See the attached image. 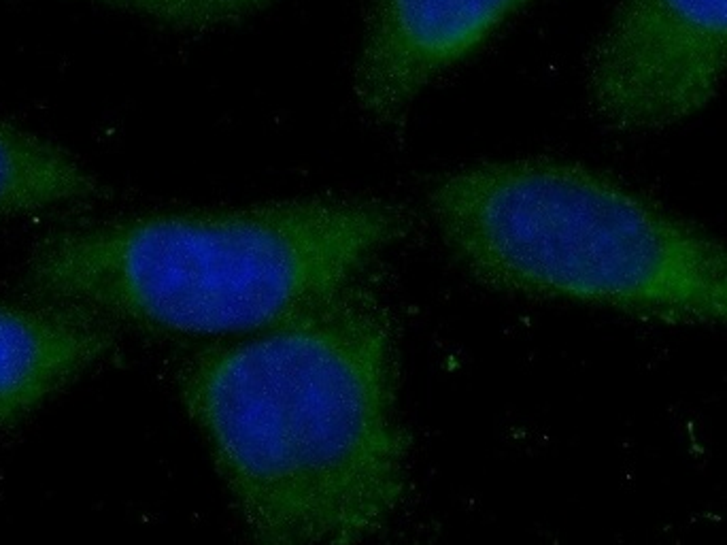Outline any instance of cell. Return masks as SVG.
Masks as SVG:
<instances>
[{
    "mask_svg": "<svg viewBox=\"0 0 727 545\" xmlns=\"http://www.w3.org/2000/svg\"><path fill=\"white\" fill-rule=\"evenodd\" d=\"M250 545H362L408 492L391 309L362 280L179 373Z\"/></svg>",
    "mask_w": 727,
    "mask_h": 545,
    "instance_id": "6da1fadb",
    "label": "cell"
},
{
    "mask_svg": "<svg viewBox=\"0 0 727 545\" xmlns=\"http://www.w3.org/2000/svg\"><path fill=\"white\" fill-rule=\"evenodd\" d=\"M408 231L411 215L377 198L133 215L49 234L28 283L142 331L242 337L353 286Z\"/></svg>",
    "mask_w": 727,
    "mask_h": 545,
    "instance_id": "7a4b0ae2",
    "label": "cell"
},
{
    "mask_svg": "<svg viewBox=\"0 0 727 545\" xmlns=\"http://www.w3.org/2000/svg\"><path fill=\"white\" fill-rule=\"evenodd\" d=\"M427 204L453 258L483 286L727 326L725 241L587 166H468L438 179Z\"/></svg>",
    "mask_w": 727,
    "mask_h": 545,
    "instance_id": "3957f363",
    "label": "cell"
},
{
    "mask_svg": "<svg viewBox=\"0 0 727 545\" xmlns=\"http://www.w3.org/2000/svg\"><path fill=\"white\" fill-rule=\"evenodd\" d=\"M727 77V0H619L595 45L589 92L624 133L700 114Z\"/></svg>",
    "mask_w": 727,
    "mask_h": 545,
    "instance_id": "277c9868",
    "label": "cell"
},
{
    "mask_svg": "<svg viewBox=\"0 0 727 545\" xmlns=\"http://www.w3.org/2000/svg\"><path fill=\"white\" fill-rule=\"evenodd\" d=\"M532 0H377L356 71L359 109L381 126L407 115L440 73Z\"/></svg>",
    "mask_w": 727,
    "mask_h": 545,
    "instance_id": "5b68a950",
    "label": "cell"
},
{
    "mask_svg": "<svg viewBox=\"0 0 727 545\" xmlns=\"http://www.w3.org/2000/svg\"><path fill=\"white\" fill-rule=\"evenodd\" d=\"M113 348L96 315L0 302V429H11Z\"/></svg>",
    "mask_w": 727,
    "mask_h": 545,
    "instance_id": "8992f818",
    "label": "cell"
},
{
    "mask_svg": "<svg viewBox=\"0 0 727 545\" xmlns=\"http://www.w3.org/2000/svg\"><path fill=\"white\" fill-rule=\"evenodd\" d=\"M98 194L96 177L77 158L0 120V220L84 204Z\"/></svg>",
    "mask_w": 727,
    "mask_h": 545,
    "instance_id": "52a82bcc",
    "label": "cell"
},
{
    "mask_svg": "<svg viewBox=\"0 0 727 545\" xmlns=\"http://www.w3.org/2000/svg\"><path fill=\"white\" fill-rule=\"evenodd\" d=\"M175 26H209L226 22L270 0H98Z\"/></svg>",
    "mask_w": 727,
    "mask_h": 545,
    "instance_id": "ba28073f",
    "label": "cell"
}]
</instances>
